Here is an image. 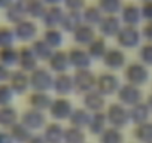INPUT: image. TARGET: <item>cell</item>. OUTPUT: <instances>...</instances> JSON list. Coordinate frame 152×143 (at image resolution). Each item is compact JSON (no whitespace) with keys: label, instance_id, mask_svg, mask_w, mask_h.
I'll list each match as a JSON object with an SVG mask.
<instances>
[{"label":"cell","instance_id":"6da1fadb","mask_svg":"<svg viewBox=\"0 0 152 143\" xmlns=\"http://www.w3.org/2000/svg\"><path fill=\"white\" fill-rule=\"evenodd\" d=\"M26 15H27L26 3H23V2H17V0H15L12 5H9L6 8V17H8V20L12 21V23H15V24H18L20 21H23Z\"/></svg>","mask_w":152,"mask_h":143},{"label":"cell","instance_id":"7a4b0ae2","mask_svg":"<svg viewBox=\"0 0 152 143\" xmlns=\"http://www.w3.org/2000/svg\"><path fill=\"white\" fill-rule=\"evenodd\" d=\"M15 36L21 40H28L31 39L34 34H36V26L31 23V21H27V20H23L20 21L18 24H15Z\"/></svg>","mask_w":152,"mask_h":143},{"label":"cell","instance_id":"3957f363","mask_svg":"<svg viewBox=\"0 0 152 143\" xmlns=\"http://www.w3.org/2000/svg\"><path fill=\"white\" fill-rule=\"evenodd\" d=\"M118 39H119V42H121L122 45H125V46H133V45H136L137 40H139V33H137V30H136L133 26H127L125 28H121V30L118 31Z\"/></svg>","mask_w":152,"mask_h":143},{"label":"cell","instance_id":"277c9868","mask_svg":"<svg viewBox=\"0 0 152 143\" xmlns=\"http://www.w3.org/2000/svg\"><path fill=\"white\" fill-rule=\"evenodd\" d=\"M63 18H64V14L60 8L57 6H51L49 9H46V12L43 14V21L46 26L49 27H54L60 23H63Z\"/></svg>","mask_w":152,"mask_h":143},{"label":"cell","instance_id":"5b68a950","mask_svg":"<svg viewBox=\"0 0 152 143\" xmlns=\"http://www.w3.org/2000/svg\"><path fill=\"white\" fill-rule=\"evenodd\" d=\"M140 9L136 6V5H127L124 9H122V18L124 21L128 24V26H134L136 23H139L140 20Z\"/></svg>","mask_w":152,"mask_h":143},{"label":"cell","instance_id":"8992f818","mask_svg":"<svg viewBox=\"0 0 152 143\" xmlns=\"http://www.w3.org/2000/svg\"><path fill=\"white\" fill-rule=\"evenodd\" d=\"M100 30L104 34H113V33L119 31V21H118V18H115L113 15H109V17L103 18L100 21Z\"/></svg>","mask_w":152,"mask_h":143},{"label":"cell","instance_id":"52a82bcc","mask_svg":"<svg viewBox=\"0 0 152 143\" xmlns=\"http://www.w3.org/2000/svg\"><path fill=\"white\" fill-rule=\"evenodd\" d=\"M26 11H27V15H31L36 18L43 17V14L46 12L43 0H28V2H26Z\"/></svg>","mask_w":152,"mask_h":143},{"label":"cell","instance_id":"ba28073f","mask_svg":"<svg viewBox=\"0 0 152 143\" xmlns=\"http://www.w3.org/2000/svg\"><path fill=\"white\" fill-rule=\"evenodd\" d=\"M75 36H76V40L81 43H91L94 40V31L88 26H79L75 30Z\"/></svg>","mask_w":152,"mask_h":143},{"label":"cell","instance_id":"9c48e42d","mask_svg":"<svg viewBox=\"0 0 152 143\" xmlns=\"http://www.w3.org/2000/svg\"><path fill=\"white\" fill-rule=\"evenodd\" d=\"M61 24L67 30H76V28L81 26V14L79 12H75V11H70L67 15H64Z\"/></svg>","mask_w":152,"mask_h":143},{"label":"cell","instance_id":"30bf717a","mask_svg":"<svg viewBox=\"0 0 152 143\" xmlns=\"http://www.w3.org/2000/svg\"><path fill=\"white\" fill-rule=\"evenodd\" d=\"M15 31L11 30L9 27H0V46L2 48H8L12 45V42L15 40Z\"/></svg>","mask_w":152,"mask_h":143},{"label":"cell","instance_id":"8fae6325","mask_svg":"<svg viewBox=\"0 0 152 143\" xmlns=\"http://www.w3.org/2000/svg\"><path fill=\"white\" fill-rule=\"evenodd\" d=\"M99 6L102 12L106 14H115L121 8V0H99Z\"/></svg>","mask_w":152,"mask_h":143},{"label":"cell","instance_id":"7c38bea8","mask_svg":"<svg viewBox=\"0 0 152 143\" xmlns=\"http://www.w3.org/2000/svg\"><path fill=\"white\" fill-rule=\"evenodd\" d=\"M84 18H85L90 24H97V23H100V21L103 20V18H102V11H100V8H94V6H90V8L85 9Z\"/></svg>","mask_w":152,"mask_h":143},{"label":"cell","instance_id":"4fadbf2b","mask_svg":"<svg viewBox=\"0 0 152 143\" xmlns=\"http://www.w3.org/2000/svg\"><path fill=\"white\" fill-rule=\"evenodd\" d=\"M12 60H17V52L12 49V46L8 48H2L0 51V61H5V63H11Z\"/></svg>","mask_w":152,"mask_h":143},{"label":"cell","instance_id":"5bb4252c","mask_svg":"<svg viewBox=\"0 0 152 143\" xmlns=\"http://www.w3.org/2000/svg\"><path fill=\"white\" fill-rule=\"evenodd\" d=\"M45 39H46V43L51 46V45H58L60 42H61V33L60 31H57V30H48V33H46V36H45Z\"/></svg>","mask_w":152,"mask_h":143},{"label":"cell","instance_id":"9a60e30c","mask_svg":"<svg viewBox=\"0 0 152 143\" xmlns=\"http://www.w3.org/2000/svg\"><path fill=\"white\" fill-rule=\"evenodd\" d=\"M66 6L70 9V11H75L78 12L82 6H84V0H64Z\"/></svg>","mask_w":152,"mask_h":143},{"label":"cell","instance_id":"2e32d148","mask_svg":"<svg viewBox=\"0 0 152 143\" xmlns=\"http://www.w3.org/2000/svg\"><path fill=\"white\" fill-rule=\"evenodd\" d=\"M140 12H142V15L145 18H148V20L152 21V2H145V5H143V8H142Z\"/></svg>","mask_w":152,"mask_h":143},{"label":"cell","instance_id":"e0dca14e","mask_svg":"<svg viewBox=\"0 0 152 143\" xmlns=\"http://www.w3.org/2000/svg\"><path fill=\"white\" fill-rule=\"evenodd\" d=\"M145 36H146L148 39H152V21L145 27Z\"/></svg>","mask_w":152,"mask_h":143},{"label":"cell","instance_id":"ac0fdd59","mask_svg":"<svg viewBox=\"0 0 152 143\" xmlns=\"http://www.w3.org/2000/svg\"><path fill=\"white\" fill-rule=\"evenodd\" d=\"M14 2H15V0H0V8H5V9H6V8H8L9 5H12Z\"/></svg>","mask_w":152,"mask_h":143},{"label":"cell","instance_id":"d6986e66","mask_svg":"<svg viewBox=\"0 0 152 143\" xmlns=\"http://www.w3.org/2000/svg\"><path fill=\"white\" fill-rule=\"evenodd\" d=\"M60 2H61V0H43V3L45 5H49V6H57Z\"/></svg>","mask_w":152,"mask_h":143},{"label":"cell","instance_id":"ffe728a7","mask_svg":"<svg viewBox=\"0 0 152 143\" xmlns=\"http://www.w3.org/2000/svg\"><path fill=\"white\" fill-rule=\"evenodd\" d=\"M17 2H23V3H26V2H28V0H17Z\"/></svg>","mask_w":152,"mask_h":143},{"label":"cell","instance_id":"44dd1931","mask_svg":"<svg viewBox=\"0 0 152 143\" xmlns=\"http://www.w3.org/2000/svg\"><path fill=\"white\" fill-rule=\"evenodd\" d=\"M143 2H152V0H143Z\"/></svg>","mask_w":152,"mask_h":143}]
</instances>
